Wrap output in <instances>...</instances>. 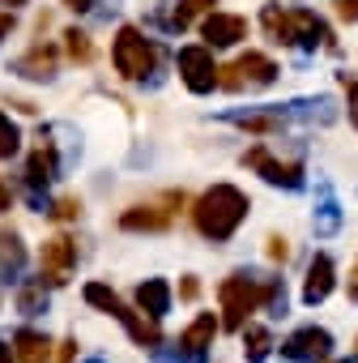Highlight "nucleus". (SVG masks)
Instances as JSON below:
<instances>
[{"mask_svg":"<svg viewBox=\"0 0 358 363\" xmlns=\"http://www.w3.org/2000/svg\"><path fill=\"white\" fill-rule=\"evenodd\" d=\"M86 303H94V308L111 312L115 320H124V329L132 333V342H141V346H158V342H162V329H158V320H154V316H145V312H132V308H124V303H120V295H115L111 286H103V282H90V286H86Z\"/></svg>","mask_w":358,"mask_h":363,"instance_id":"obj_2","label":"nucleus"},{"mask_svg":"<svg viewBox=\"0 0 358 363\" xmlns=\"http://www.w3.org/2000/svg\"><path fill=\"white\" fill-rule=\"evenodd\" d=\"M13 359H22V363H47V359H52V342H47L39 329H18V337H13Z\"/></svg>","mask_w":358,"mask_h":363,"instance_id":"obj_13","label":"nucleus"},{"mask_svg":"<svg viewBox=\"0 0 358 363\" xmlns=\"http://www.w3.org/2000/svg\"><path fill=\"white\" fill-rule=\"evenodd\" d=\"M18 308H22L26 316H39V312H47V291H43V282H30V286H22V295H18Z\"/></svg>","mask_w":358,"mask_h":363,"instance_id":"obj_25","label":"nucleus"},{"mask_svg":"<svg viewBox=\"0 0 358 363\" xmlns=\"http://www.w3.org/2000/svg\"><path fill=\"white\" fill-rule=\"evenodd\" d=\"M341 82H345V90H350V120H354V128H358V82H350V73H341Z\"/></svg>","mask_w":358,"mask_h":363,"instance_id":"obj_30","label":"nucleus"},{"mask_svg":"<svg viewBox=\"0 0 358 363\" xmlns=\"http://www.w3.org/2000/svg\"><path fill=\"white\" fill-rule=\"evenodd\" d=\"M90 363H103V359H90Z\"/></svg>","mask_w":358,"mask_h":363,"instance_id":"obj_42","label":"nucleus"},{"mask_svg":"<svg viewBox=\"0 0 358 363\" xmlns=\"http://www.w3.org/2000/svg\"><path fill=\"white\" fill-rule=\"evenodd\" d=\"M73 350H77V342H60V359L56 363H73Z\"/></svg>","mask_w":358,"mask_h":363,"instance_id":"obj_35","label":"nucleus"},{"mask_svg":"<svg viewBox=\"0 0 358 363\" xmlns=\"http://www.w3.org/2000/svg\"><path fill=\"white\" fill-rule=\"evenodd\" d=\"M13 206V193H9V184H5V179H0V214H5Z\"/></svg>","mask_w":358,"mask_h":363,"instance_id":"obj_34","label":"nucleus"},{"mask_svg":"<svg viewBox=\"0 0 358 363\" xmlns=\"http://www.w3.org/2000/svg\"><path fill=\"white\" fill-rule=\"evenodd\" d=\"M214 337H218V320H214V312H201L188 329H184V346H197V350H205V346H214Z\"/></svg>","mask_w":358,"mask_h":363,"instance_id":"obj_17","label":"nucleus"},{"mask_svg":"<svg viewBox=\"0 0 358 363\" xmlns=\"http://www.w3.org/2000/svg\"><path fill=\"white\" fill-rule=\"evenodd\" d=\"M201 35H205L209 48H235L239 39H248V18H239V13H218V9H214V13L205 18Z\"/></svg>","mask_w":358,"mask_h":363,"instance_id":"obj_10","label":"nucleus"},{"mask_svg":"<svg viewBox=\"0 0 358 363\" xmlns=\"http://www.w3.org/2000/svg\"><path fill=\"white\" fill-rule=\"evenodd\" d=\"M320 363H350V359H320Z\"/></svg>","mask_w":358,"mask_h":363,"instance_id":"obj_41","label":"nucleus"},{"mask_svg":"<svg viewBox=\"0 0 358 363\" xmlns=\"http://www.w3.org/2000/svg\"><path fill=\"white\" fill-rule=\"evenodd\" d=\"M18 141H22V133H18V124L0 111V158H13L18 154Z\"/></svg>","mask_w":358,"mask_h":363,"instance_id":"obj_27","label":"nucleus"},{"mask_svg":"<svg viewBox=\"0 0 358 363\" xmlns=\"http://www.w3.org/2000/svg\"><path fill=\"white\" fill-rule=\"evenodd\" d=\"M328 350H333V333H328V329H316V325L294 329V333L282 342V354L294 359V363H320V359H328Z\"/></svg>","mask_w":358,"mask_h":363,"instance_id":"obj_8","label":"nucleus"},{"mask_svg":"<svg viewBox=\"0 0 358 363\" xmlns=\"http://www.w3.org/2000/svg\"><path fill=\"white\" fill-rule=\"evenodd\" d=\"M9 30H13V18H9V13H0V39H5Z\"/></svg>","mask_w":358,"mask_h":363,"instance_id":"obj_38","label":"nucleus"},{"mask_svg":"<svg viewBox=\"0 0 358 363\" xmlns=\"http://www.w3.org/2000/svg\"><path fill=\"white\" fill-rule=\"evenodd\" d=\"M137 308L149 312L154 320L166 316V312H171V286H166L162 278H145V282L137 286Z\"/></svg>","mask_w":358,"mask_h":363,"instance_id":"obj_12","label":"nucleus"},{"mask_svg":"<svg viewBox=\"0 0 358 363\" xmlns=\"http://www.w3.org/2000/svg\"><path fill=\"white\" fill-rule=\"evenodd\" d=\"M0 5H26V0H0Z\"/></svg>","mask_w":358,"mask_h":363,"instance_id":"obj_40","label":"nucleus"},{"mask_svg":"<svg viewBox=\"0 0 358 363\" xmlns=\"http://www.w3.org/2000/svg\"><path fill=\"white\" fill-rule=\"evenodd\" d=\"M277 73H282V69H277L269 56L248 52V56H239L231 69H222L218 86H226V90H265V86H273V82H277Z\"/></svg>","mask_w":358,"mask_h":363,"instance_id":"obj_5","label":"nucleus"},{"mask_svg":"<svg viewBox=\"0 0 358 363\" xmlns=\"http://www.w3.org/2000/svg\"><path fill=\"white\" fill-rule=\"evenodd\" d=\"M73 269H77V244L69 235H52L43 244V278L52 286H64L73 278Z\"/></svg>","mask_w":358,"mask_h":363,"instance_id":"obj_9","label":"nucleus"},{"mask_svg":"<svg viewBox=\"0 0 358 363\" xmlns=\"http://www.w3.org/2000/svg\"><path fill=\"white\" fill-rule=\"evenodd\" d=\"M243 218H248V197H243L235 184H214V189L197 201V210H192L197 231H201L205 240H214V244H226V240L239 231Z\"/></svg>","mask_w":358,"mask_h":363,"instance_id":"obj_1","label":"nucleus"},{"mask_svg":"<svg viewBox=\"0 0 358 363\" xmlns=\"http://www.w3.org/2000/svg\"><path fill=\"white\" fill-rule=\"evenodd\" d=\"M179 295H184V299H197V295H201V282H197V278H184V286H179Z\"/></svg>","mask_w":358,"mask_h":363,"instance_id":"obj_33","label":"nucleus"},{"mask_svg":"<svg viewBox=\"0 0 358 363\" xmlns=\"http://www.w3.org/2000/svg\"><path fill=\"white\" fill-rule=\"evenodd\" d=\"M218 5V0H179V5H175V18H171V26L175 30H184V26H192L201 13H209Z\"/></svg>","mask_w":358,"mask_h":363,"instance_id":"obj_24","label":"nucleus"},{"mask_svg":"<svg viewBox=\"0 0 358 363\" xmlns=\"http://www.w3.org/2000/svg\"><path fill=\"white\" fill-rule=\"evenodd\" d=\"M120 227H124V231H166V227H171V214H162V210H154V206H137V210H128V214L120 218Z\"/></svg>","mask_w":358,"mask_h":363,"instance_id":"obj_15","label":"nucleus"},{"mask_svg":"<svg viewBox=\"0 0 358 363\" xmlns=\"http://www.w3.org/2000/svg\"><path fill=\"white\" fill-rule=\"evenodd\" d=\"M26 179H30V189L47 184V179H56V158H52V145H39L26 162Z\"/></svg>","mask_w":358,"mask_h":363,"instance_id":"obj_19","label":"nucleus"},{"mask_svg":"<svg viewBox=\"0 0 358 363\" xmlns=\"http://www.w3.org/2000/svg\"><path fill=\"white\" fill-rule=\"evenodd\" d=\"M222 325L226 329H243L248 325V316L265 303V278H252V274H231L226 282H222Z\"/></svg>","mask_w":358,"mask_h":363,"instance_id":"obj_3","label":"nucleus"},{"mask_svg":"<svg viewBox=\"0 0 358 363\" xmlns=\"http://www.w3.org/2000/svg\"><path fill=\"white\" fill-rule=\"evenodd\" d=\"M64 39H69V52H73V60H90V39H86L81 30H69Z\"/></svg>","mask_w":358,"mask_h":363,"instance_id":"obj_28","label":"nucleus"},{"mask_svg":"<svg viewBox=\"0 0 358 363\" xmlns=\"http://www.w3.org/2000/svg\"><path fill=\"white\" fill-rule=\"evenodd\" d=\"M231 120H235L239 128H248V133H277L286 116H282V111H235Z\"/></svg>","mask_w":358,"mask_h":363,"instance_id":"obj_20","label":"nucleus"},{"mask_svg":"<svg viewBox=\"0 0 358 363\" xmlns=\"http://www.w3.org/2000/svg\"><path fill=\"white\" fill-rule=\"evenodd\" d=\"M52 214H56L60 223H69V218H77V214H81V201H77V197H64V201H56V210H52Z\"/></svg>","mask_w":358,"mask_h":363,"instance_id":"obj_29","label":"nucleus"},{"mask_svg":"<svg viewBox=\"0 0 358 363\" xmlns=\"http://www.w3.org/2000/svg\"><path fill=\"white\" fill-rule=\"evenodd\" d=\"M265 30H269V39L273 43H282V48H290L294 43V35H290V9H282V5H265Z\"/></svg>","mask_w":358,"mask_h":363,"instance_id":"obj_18","label":"nucleus"},{"mask_svg":"<svg viewBox=\"0 0 358 363\" xmlns=\"http://www.w3.org/2000/svg\"><path fill=\"white\" fill-rule=\"evenodd\" d=\"M111 60H115L120 77L141 82V77L154 69V48H149V39H145L137 26H124V30L115 35V43H111Z\"/></svg>","mask_w":358,"mask_h":363,"instance_id":"obj_4","label":"nucleus"},{"mask_svg":"<svg viewBox=\"0 0 358 363\" xmlns=\"http://www.w3.org/2000/svg\"><path fill=\"white\" fill-rule=\"evenodd\" d=\"M22 261H26L22 240H18V235H0V282H18Z\"/></svg>","mask_w":358,"mask_h":363,"instance_id":"obj_16","label":"nucleus"},{"mask_svg":"<svg viewBox=\"0 0 358 363\" xmlns=\"http://www.w3.org/2000/svg\"><path fill=\"white\" fill-rule=\"evenodd\" d=\"M269 257H273V261H286V257H290V244H286L282 235H269Z\"/></svg>","mask_w":358,"mask_h":363,"instance_id":"obj_31","label":"nucleus"},{"mask_svg":"<svg viewBox=\"0 0 358 363\" xmlns=\"http://www.w3.org/2000/svg\"><path fill=\"white\" fill-rule=\"evenodd\" d=\"M0 363H13V350L9 346H0Z\"/></svg>","mask_w":358,"mask_h":363,"instance_id":"obj_39","label":"nucleus"},{"mask_svg":"<svg viewBox=\"0 0 358 363\" xmlns=\"http://www.w3.org/2000/svg\"><path fill=\"white\" fill-rule=\"evenodd\" d=\"M243 167L260 171L269 184H277V189H303V167H299V162H277L265 145H252V150L243 154Z\"/></svg>","mask_w":358,"mask_h":363,"instance_id":"obj_7","label":"nucleus"},{"mask_svg":"<svg viewBox=\"0 0 358 363\" xmlns=\"http://www.w3.org/2000/svg\"><path fill=\"white\" fill-rule=\"evenodd\" d=\"M337 13L345 22H358V0H337Z\"/></svg>","mask_w":358,"mask_h":363,"instance_id":"obj_32","label":"nucleus"},{"mask_svg":"<svg viewBox=\"0 0 358 363\" xmlns=\"http://www.w3.org/2000/svg\"><path fill=\"white\" fill-rule=\"evenodd\" d=\"M333 282H337V274H333V257H311V265H307V282H303V303H324L328 299V291H333Z\"/></svg>","mask_w":358,"mask_h":363,"instance_id":"obj_11","label":"nucleus"},{"mask_svg":"<svg viewBox=\"0 0 358 363\" xmlns=\"http://www.w3.org/2000/svg\"><path fill=\"white\" fill-rule=\"evenodd\" d=\"M179 77H184V86L192 94H209L222 77V69L214 65V52L209 48H184L179 52Z\"/></svg>","mask_w":358,"mask_h":363,"instance_id":"obj_6","label":"nucleus"},{"mask_svg":"<svg viewBox=\"0 0 358 363\" xmlns=\"http://www.w3.org/2000/svg\"><path fill=\"white\" fill-rule=\"evenodd\" d=\"M311 227H316V235H337V227H341V210H337V197H333V189L328 184H320V201H316V218H311Z\"/></svg>","mask_w":358,"mask_h":363,"instance_id":"obj_14","label":"nucleus"},{"mask_svg":"<svg viewBox=\"0 0 358 363\" xmlns=\"http://www.w3.org/2000/svg\"><path fill=\"white\" fill-rule=\"evenodd\" d=\"M154 363H205V350H197V346H154Z\"/></svg>","mask_w":358,"mask_h":363,"instance_id":"obj_23","label":"nucleus"},{"mask_svg":"<svg viewBox=\"0 0 358 363\" xmlns=\"http://www.w3.org/2000/svg\"><path fill=\"white\" fill-rule=\"evenodd\" d=\"M52 69H56V52L52 48H35L26 60H18V73H26V77H52Z\"/></svg>","mask_w":358,"mask_h":363,"instance_id":"obj_22","label":"nucleus"},{"mask_svg":"<svg viewBox=\"0 0 358 363\" xmlns=\"http://www.w3.org/2000/svg\"><path fill=\"white\" fill-rule=\"evenodd\" d=\"M350 299L358 303V261H354V269H350Z\"/></svg>","mask_w":358,"mask_h":363,"instance_id":"obj_36","label":"nucleus"},{"mask_svg":"<svg viewBox=\"0 0 358 363\" xmlns=\"http://www.w3.org/2000/svg\"><path fill=\"white\" fill-rule=\"evenodd\" d=\"M269 346H273L269 329H260V325H243V359H248V363H265V359H269Z\"/></svg>","mask_w":358,"mask_h":363,"instance_id":"obj_21","label":"nucleus"},{"mask_svg":"<svg viewBox=\"0 0 358 363\" xmlns=\"http://www.w3.org/2000/svg\"><path fill=\"white\" fill-rule=\"evenodd\" d=\"M64 5H69V9H77V13H86V9L94 5V0H64Z\"/></svg>","mask_w":358,"mask_h":363,"instance_id":"obj_37","label":"nucleus"},{"mask_svg":"<svg viewBox=\"0 0 358 363\" xmlns=\"http://www.w3.org/2000/svg\"><path fill=\"white\" fill-rule=\"evenodd\" d=\"M265 308H269V316H286V282L282 278H265Z\"/></svg>","mask_w":358,"mask_h":363,"instance_id":"obj_26","label":"nucleus"}]
</instances>
